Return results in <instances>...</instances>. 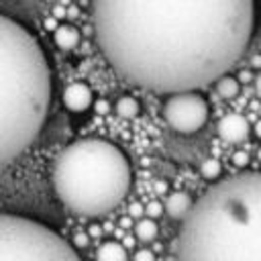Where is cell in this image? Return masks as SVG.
Wrapping results in <instances>:
<instances>
[{
  "instance_id": "14",
  "label": "cell",
  "mask_w": 261,
  "mask_h": 261,
  "mask_svg": "<svg viewBox=\"0 0 261 261\" xmlns=\"http://www.w3.org/2000/svg\"><path fill=\"white\" fill-rule=\"evenodd\" d=\"M157 232H159V226H157V222L153 220V218H141L139 222H137V226H135V237L139 239V241H153L155 237H157Z\"/></svg>"
},
{
  "instance_id": "24",
  "label": "cell",
  "mask_w": 261,
  "mask_h": 261,
  "mask_svg": "<svg viewBox=\"0 0 261 261\" xmlns=\"http://www.w3.org/2000/svg\"><path fill=\"white\" fill-rule=\"evenodd\" d=\"M100 232H102V228H100V226H92L88 237H100Z\"/></svg>"
},
{
  "instance_id": "8",
  "label": "cell",
  "mask_w": 261,
  "mask_h": 261,
  "mask_svg": "<svg viewBox=\"0 0 261 261\" xmlns=\"http://www.w3.org/2000/svg\"><path fill=\"white\" fill-rule=\"evenodd\" d=\"M251 133L249 120L243 114L230 112L220 118L218 122V137L224 139L226 143H243Z\"/></svg>"
},
{
  "instance_id": "6",
  "label": "cell",
  "mask_w": 261,
  "mask_h": 261,
  "mask_svg": "<svg viewBox=\"0 0 261 261\" xmlns=\"http://www.w3.org/2000/svg\"><path fill=\"white\" fill-rule=\"evenodd\" d=\"M163 116L165 122L181 133L190 135L200 130L208 120V102L198 92H177L169 94V98L163 104Z\"/></svg>"
},
{
  "instance_id": "25",
  "label": "cell",
  "mask_w": 261,
  "mask_h": 261,
  "mask_svg": "<svg viewBox=\"0 0 261 261\" xmlns=\"http://www.w3.org/2000/svg\"><path fill=\"white\" fill-rule=\"evenodd\" d=\"M253 133H255V135H257V137L261 139V118H259V120L255 122V126H253Z\"/></svg>"
},
{
  "instance_id": "1",
  "label": "cell",
  "mask_w": 261,
  "mask_h": 261,
  "mask_svg": "<svg viewBox=\"0 0 261 261\" xmlns=\"http://www.w3.org/2000/svg\"><path fill=\"white\" fill-rule=\"evenodd\" d=\"M96 43L130 84L196 92L243 57L255 27V0H94Z\"/></svg>"
},
{
  "instance_id": "4",
  "label": "cell",
  "mask_w": 261,
  "mask_h": 261,
  "mask_svg": "<svg viewBox=\"0 0 261 261\" xmlns=\"http://www.w3.org/2000/svg\"><path fill=\"white\" fill-rule=\"evenodd\" d=\"M133 171L120 147L104 139H80L53 161L51 184L65 208L96 218L114 210L128 194Z\"/></svg>"
},
{
  "instance_id": "26",
  "label": "cell",
  "mask_w": 261,
  "mask_h": 261,
  "mask_svg": "<svg viewBox=\"0 0 261 261\" xmlns=\"http://www.w3.org/2000/svg\"><path fill=\"white\" fill-rule=\"evenodd\" d=\"M257 157H259V161H261V149H259V153H257Z\"/></svg>"
},
{
  "instance_id": "20",
  "label": "cell",
  "mask_w": 261,
  "mask_h": 261,
  "mask_svg": "<svg viewBox=\"0 0 261 261\" xmlns=\"http://www.w3.org/2000/svg\"><path fill=\"white\" fill-rule=\"evenodd\" d=\"M143 212H145V208H143L139 202L130 204V208H128V216H130V218H139V216H143Z\"/></svg>"
},
{
  "instance_id": "15",
  "label": "cell",
  "mask_w": 261,
  "mask_h": 261,
  "mask_svg": "<svg viewBox=\"0 0 261 261\" xmlns=\"http://www.w3.org/2000/svg\"><path fill=\"white\" fill-rule=\"evenodd\" d=\"M220 171H222V167H220L218 159H206L200 167V173L204 179H216L220 175Z\"/></svg>"
},
{
  "instance_id": "2",
  "label": "cell",
  "mask_w": 261,
  "mask_h": 261,
  "mask_svg": "<svg viewBox=\"0 0 261 261\" xmlns=\"http://www.w3.org/2000/svg\"><path fill=\"white\" fill-rule=\"evenodd\" d=\"M177 261H261V171L220 179L194 202Z\"/></svg>"
},
{
  "instance_id": "12",
  "label": "cell",
  "mask_w": 261,
  "mask_h": 261,
  "mask_svg": "<svg viewBox=\"0 0 261 261\" xmlns=\"http://www.w3.org/2000/svg\"><path fill=\"white\" fill-rule=\"evenodd\" d=\"M114 110H116V114L120 118H126L128 120V118H135L139 114L141 106H139L137 98H133V96H120L116 100V104H114Z\"/></svg>"
},
{
  "instance_id": "22",
  "label": "cell",
  "mask_w": 261,
  "mask_h": 261,
  "mask_svg": "<svg viewBox=\"0 0 261 261\" xmlns=\"http://www.w3.org/2000/svg\"><path fill=\"white\" fill-rule=\"evenodd\" d=\"M165 190H167V184H165V181H157V184H155V192H157V194H163Z\"/></svg>"
},
{
  "instance_id": "23",
  "label": "cell",
  "mask_w": 261,
  "mask_h": 261,
  "mask_svg": "<svg viewBox=\"0 0 261 261\" xmlns=\"http://www.w3.org/2000/svg\"><path fill=\"white\" fill-rule=\"evenodd\" d=\"M255 92H257V96L261 98V73H259L257 80H255Z\"/></svg>"
},
{
  "instance_id": "17",
  "label": "cell",
  "mask_w": 261,
  "mask_h": 261,
  "mask_svg": "<svg viewBox=\"0 0 261 261\" xmlns=\"http://www.w3.org/2000/svg\"><path fill=\"white\" fill-rule=\"evenodd\" d=\"M88 243H90V237L86 234V232H75L73 234V249H84V247H88Z\"/></svg>"
},
{
  "instance_id": "9",
  "label": "cell",
  "mask_w": 261,
  "mask_h": 261,
  "mask_svg": "<svg viewBox=\"0 0 261 261\" xmlns=\"http://www.w3.org/2000/svg\"><path fill=\"white\" fill-rule=\"evenodd\" d=\"M194 206V200L188 192H171L163 204V210L173 218V220H184L188 216V212L192 210Z\"/></svg>"
},
{
  "instance_id": "3",
  "label": "cell",
  "mask_w": 261,
  "mask_h": 261,
  "mask_svg": "<svg viewBox=\"0 0 261 261\" xmlns=\"http://www.w3.org/2000/svg\"><path fill=\"white\" fill-rule=\"evenodd\" d=\"M51 67L37 37L0 14V167L39 137L51 104Z\"/></svg>"
},
{
  "instance_id": "19",
  "label": "cell",
  "mask_w": 261,
  "mask_h": 261,
  "mask_svg": "<svg viewBox=\"0 0 261 261\" xmlns=\"http://www.w3.org/2000/svg\"><path fill=\"white\" fill-rule=\"evenodd\" d=\"M232 163H234L237 167H245V165L249 163V155H247L245 151H237V153L232 155Z\"/></svg>"
},
{
  "instance_id": "5",
  "label": "cell",
  "mask_w": 261,
  "mask_h": 261,
  "mask_svg": "<svg viewBox=\"0 0 261 261\" xmlns=\"http://www.w3.org/2000/svg\"><path fill=\"white\" fill-rule=\"evenodd\" d=\"M0 261H82L51 226L14 212H0Z\"/></svg>"
},
{
  "instance_id": "13",
  "label": "cell",
  "mask_w": 261,
  "mask_h": 261,
  "mask_svg": "<svg viewBox=\"0 0 261 261\" xmlns=\"http://www.w3.org/2000/svg\"><path fill=\"white\" fill-rule=\"evenodd\" d=\"M216 92H218L222 98L230 100V98H234V96L241 92V84H239V80L232 77V75H220V77L216 80Z\"/></svg>"
},
{
  "instance_id": "18",
  "label": "cell",
  "mask_w": 261,
  "mask_h": 261,
  "mask_svg": "<svg viewBox=\"0 0 261 261\" xmlns=\"http://www.w3.org/2000/svg\"><path fill=\"white\" fill-rule=\"evenodd\" d=\"M135 261H155V253L149 249H139L135 253Z\"/></svg>"
},
{
  "instance_id": "16",
  "label": "cell",
  "mask_w": 261,
  "mask_h": 261,
  "mask_svg": "<svg viewBox=\"0 0 261 261\" xmlns=\"http://www.w3.org/2000/svg\"><path fill=\"white\" fill-rule=\"evenodd\" d=\"M163 214V204L159 202V200H153V202H149L147 206H145V216L147 218H159Z\"/></svg>"
},
{
  "instance_id": "10",
  "label": "cell",
  "mask_w": 261,
  "mask_h": 261,
  "mask_svg": "<svg viewBox=\"0 0 261 261\" xmlns=\"http://www.w3.org/2000/svg\"><path fill=\"white\" fill-rule=\"evenodd\" d=\"M53 43L61 51H71L80 43V31L73 24H57V29L53 31Z\"/></svg>"
},
{
  "instance_id": "21",
  "label": "cell",
  "mask_w": 261,
  "mask_h": 261,
  "mask_svg": "<svg viewBox=\"0 0 261 261\" xmlns=\"http://www.w3.org/2000/svg\"><path fill=\"white\" fill-rule=\"evenodd\" d=\"M92 106L96 108V112H98V114H106V112L110 110V104H108L106 100H96Z\"/></svg>"
},
{
  "instance_id": "11",
  "label": "cell",
  "mask_w": 261,
  "mask_h": 261,
  "mask_svg": "<svg viewBox=\"0 0 261 261\" xmlns=\"http://www.w3.org/2000/svg\"><path fill=\"white\" fill-rule=\"evenodd\" d=\"M96 261H128L124 245L116 241H106L96 251Z\"/></svg>"
},
{
  "instance_id": "7",
  "label": "cell",
  "mask_w": 261,
  "mask_h": 261,
  "mask_svg": "<svg viewBox=\"0 0 261 261\" xmlns=\"http://www.w3.org/2000/svg\"><path fill=\"white\" fill-rule=\"evenodd\" d=\"M61 100H63V106L69 110V112H86L88 108H92L94 104V94H92V88L84 82H73L69 84L63 94H61Z\"/></svg>"
}]
</instances>
